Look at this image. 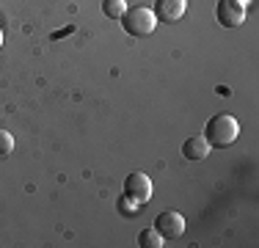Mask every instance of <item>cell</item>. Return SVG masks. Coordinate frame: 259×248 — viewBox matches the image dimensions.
I'll list each match as a JSON object with an SVG mask.
<instances>
[{"instance_id": "cell-1", "label": "cell", "mask_w": 259, "mask_h": 248, "mask_svg": "<svg viewBox=\"0 0 259 248\" xmlns=\"http://www.w3.org/2000/svg\"><path fill=\"white\" fill-rule=\"evenodd\" d=\"M237 135H240V124L229 113H215L212 119L207 121V127H204L207 144L218 146V149L221 146H232L234 141H237Z\"/></svg>"}, {"instance_id": "cell-2", "label": "cell", "mask_w": 259, "mask_h": 248, "mask_svg": "<svg viewBox=\"0 0 259 248\" xmlns=\"http://www.w3.org/2000/svg\"><path fill=\"white\" fill-rule=\"evenodd\" d=\"M121 25H124V30L130 36H152L157 28V17L152 9H146V6H133V9H127L124 14H121Z\"/></svg>"}, {"instance_id": "cell-3", "label": "cell", "mask_w": 259, "mask_h": 248, "mask_svg": "<svg viewBox=\"0 0 259 248\" xmlns=\"http://www.w3.org/2000/svg\"><path fill=\"white\" fill-rule=\"evenodd\" d=\"M248 3L251 0H218V22L224 28H240L248 14Z\"/></svg>"}, {"instance_id": "cell-4", "label": "cell", "mask_w": 259, "mask_h": 248, "mask_svg": "<svg viewBox=\"0 0 259 248\" xmlns=\"http://www.w3.org/2000/svg\"><path fill=\"white\" fill-rule=\"evenodd\" d=\"M152 179L146 177L144 171H133L130 177L124 179V196H130V198H135L138 204H146L152 198Z\"/></svg>"}, {"instance_id": "cell-5", "label": "cell", "mask_w": 259, "mask_h": 248, "mask_svg": "<svg viewBox=\"0 0 259 248\" xmlns=\"http://www.w3.org/2000/svg\"><path fill=\"white\" fill-rule=\"evenodd\" d=\"M155 229L163 240H177L185 232V218L180 213H174V210H165V213H160L155 218Z\"/></svg>"}, {"instance_id": "cell-6", "label": "cell", "mask_w": 259, "mask_h": 248, "mask_svg": "<svg viewBox=\"0 0 259 248\" xmlns=\"http://www.w3.org/2000/svg\"><path fill=\"white\" fill-rule=\"evenodd\" d=\"M185 9H188V0H155V17L157 22H180Z\"/></svg>"}, {"instance_id": "cell-7", "label": "cell", "mask_w": 259, "mask_h": 248, "mask_svg": "<svg viewBox=\"0 0 259 248\" xmlns=\"http://www.w3.org/2000/svg\"><path fill=\"white\" fill-rule=\"evenodd\" d=\"M209 149H212V146L207 144L204 135H190V138L182 144V154L188 160H204L207 154H209Z\"/></svg>"}, {"instance_id": "cell-8", "label": "cell", "mask_w": 259, "mask_h": 248, "mask_svg": "<svg viewBox=\"0 0 259 248\" xmlns=\"http://www.w3.org/2000/svg\"><path fill=\"white\" fill-rule=\"evenodd\" d=\"M138 245L141 248H163V237H160V232L155 226H149L138 234Z\"/></svg>"}, {"instance_id": "cell-9", "label": "cell", "mask_w": 259, "mask_h": 248, "mask_svg": "<svg viewBox=\"0 0 259 248\" xmlns=\"http://www.w3.org/2000/svg\"><path fill=\"white\" fill-rule=\"evenodd\" d=\"M127 11L124 0H102V14L110 17V20H121V14Z\"/></svg>"}, {"instance_id": "cell-10", "label": "cell", "mask_w": 259, "mask_h": 248, "mask_svg": "<svg viewBox=\"0 0 259 248\" xmlns=\"http://www.w3.org/2000/svg\"><path fill=\"white\" fill-rule=\"evenodd\" d=\"M138 207H141V204L135 201V198H130V196L119 198V213L121 215H135V213H138Z\"/></svg>"}, {"instance_id": "cell-11", "label": "cell", "mask_w": 259, "mask_h": 248, "mask_svg": "<svg viewBox=\"0 0 259 248\" xmlns=\"http://www.w3.org/2000/svg\"><path fill=\"white\" fill-rule=\"evenodd\" d=\"M11 149H14V135L6 133V130H0V157L11 154Z\"/></svg>"}, {"instance_id": "cell-12", "label": "cell", "mask_w": 259, "mask_h": 248, "mask_svg": "<svg viewBox=\"0 0 259 248\" xmlns=\"http://www.w3.org/2000/svg\"><path fill=\"white\" fill-rule=\"evenodd\" d=\"M0 47H3V33H0Z\"/></svg>"}]
</instances>
